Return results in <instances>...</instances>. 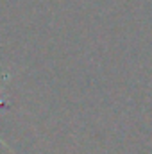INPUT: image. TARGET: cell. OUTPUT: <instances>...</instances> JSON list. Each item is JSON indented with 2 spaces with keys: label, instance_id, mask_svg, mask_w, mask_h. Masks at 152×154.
I'll use <instances>...</instances> for the list:
<instances>
[{
  "label": "cell",
  "instance_id": "6da1fadb",
  "mask_svg": "<svg viewBox=\"0 0 152 154\" xmlns=\"http://www.w3.org/2000/svg\"><path fill=\"white\" fill-rule=\"evenodd\" d=\"M4 106H5V100H4V99H0V108H4ZM0 142H2V138H0ZM2 143H4V142H2Z\"/></svg>",
  "mask_w": 152,
  "mask_h": 154
}]
</instances>
